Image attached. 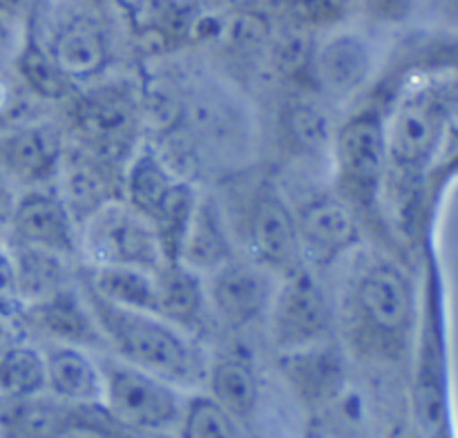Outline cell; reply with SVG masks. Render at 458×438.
Instances as JSON below:
<instances>
[{"label": "cell", "mask_w": 458, "mask_h": 438, "mask_svg": "<svg viewBox=\"0 0 458 438\" xmlns=\"http://www.w3.org/2000/svg\"><path fill=\"white\" fill-rule=\"evenodd\" d=\"M94 322L121 358L165 383H195L204 375V358L192 333L150 311L116 307L85 289Z\"/></svg>", "instance_id": "cell-1"}, {"label": "cell", "mask_w": 458, "mask_h": 438, "mask_svg": "<svg viewBox=\"0 0 458 438\" xmlns=\"http://www.w3.org/2000/svg\"><path fill=\"white\" fill-rule=\"evenodd\" d=\"M123 190L125 204L157 231L168 262L177 259L183 231L195 208V190L152 150L132 156L123 177Z\"/></svg>", "instance_id": "cell-2"}, {"label": "cell", "mask_w": 458, "mask_h": 438, "mask_svg": "<svg viewBox=\"0 0 458 438\" xmlns=\"http://www.w3.org/2000/svg\"><path fill=\"white\" fill-rule=\"evenodd\" d=\"M81 248L89 266L116 264L157 273L168 262L155 228L123 199L106 204L81 226Z\"/></svg>", "instance_id": "cell-3"}, {"label": "cell", "mask_w": 458, "mask_h": 438, "mask_svg": "<svg viewBox=\"0 0 458 438\" xmlns=\"http://www.w3.org/2000/svg\"><path fill=\"white\" fill-rule=\"evenodd\" d=\"M72 123L85 150L116 164L130 155L141 130L139 94L130 85H98L72 97Z\"/></svg>", "instance_id": "cell-4"}, {"label": "cell", "mask_w": 458, "mask_h": 438, "mask_svg": "<svg viewBox=\"0 0 458 438\" xmlns=\"http://www.w3.org/2000/svg\"><path fill=\"white\" fill-rule=\"evenodd\" d=\"M268 313L273 340L277 349L286 353L318 344L331 324L329 299L307 268L282 277Z\"/></svg>", "instance_id": "cell-5"}, {"label": "cell", "mask_w": 458, "mask_h": 438, "mask_svg": "<svg viewBox=\"0 0 458 438\" xmlns=\"http://www.w3.org/2000/svg\"><path fill=\"white\" fill-rule=\"evenodd\" d=\"M249 241L253 262L273 275L286 277L304 268L298 217L273 181L259 186L249 217Z\"/></svg>", "instance_id": "cell-6"}, {"label": "cell", "mask_w": 458, "mask_h": 438, "mask_svg": "<svg viewBox=\"0 0 458 438\" xmlns=\"http://www.w3.org/2000/svg\"><path fill=\"white\" fill-rule=\"evenodd\" d=\"M445 123V98L437 89H419L394 110L387 134V165L401 173H416L434 155Z\"/></svg>", "instance_id": "cell-7"}, {"label": "cell", "mask_w": 458, "mask_h": 438, "mask_svg": "<svg viewBox=\"0 0 458 438\" xmlns=\"http://www.w3.org/2000/svg\"><path fill=\"white\" fill-rule=\"evenodd\" d=\"M103 398L121 423L134 427H164L177 416V398L165 380L130 362L103 369Z\"/></svg>", "instance_id": "cell-8"}, {"label": "cell", "mask_w": 458, "mask_h": 438, "mask_svg": "<svg viewBox=\"0 0 458 438\" xmlns=\"http://www.w3.org/2000/svg\"><path fill=\"white\" fill-rule=\"evenodd\" d=\"M208 302L215 316L233 331H240L258 322L271 307L277 286L273 273L258 262L228 259L210 273Z\"/></svg>", "instance_id": "cell-9"}, {"label": "cell", "mask_w": 458, "mask_h": 438, "mask_svg": "<svg viewBox=\"0 0 458 438\" xmlns=\"http://www.w3.org/2000/svg\"><path fill=\"white\" fill-rule=\"evenodd\" d=\"M76 228L79 226L67 213L56 190L31 188L16 199L9 240L12 244L36 246L63 257H72L79 248Z\"/></svg>", "instance_id": "cell-10"}, {"label": "cell", "mask_w": 458, "mask_h": 438, "mask_svg": "<svg viewBox=\"0 0 458 438\" xmlns=\"http://www.w3.org/2000/svg\"><path fill=\"white\" fill-rule=\"evenodd\" d=\"M334 146L344 183L360 195H371L389 168L385 121L374 112L353 116L335 134Z\"/></svg>", "instance_id": "cell-11"}, {"label": "cell", "mask_w": 458, "mask_h": 438, "mask_svg": "<svg viewBox=\"0 0 458 438\" xmlns=\"http://www.w3.org/2000/svg\"><path fill=\"white\" fill-rule=\"evenodd\" d=\"M112 161L85 150L83 146L63 150L61 165H58V197L65 204L76 226H83L98 208L110 201L121 199L116 195Z\"/></svg>", "instance_id": "cell-12"}, {"label": "cell", "mask_w": 458, "mask_h": 438, "mask_svg": "<svg viewBox=\"0 0 458 438\" xmlns=\"http://www.w3.org/2000/svg\"><path fill=\"white\" fill-rule=\"evenodd\" d=\"M63 150L65 143L54 125H21L0 137V170L25 186H40L56 177Z\"/></svg>", "instance_id": "cell-13"}, {"label": "cell", "mask_w": 458, "mask_h": 438, "mask_svg": "<svg viewBox=\"0 0 458 438\" xmlns=\"http://www.w3.org/2000/svg\"><path fill=\"white\" fill-rule=\"evenodd\" d=\"M356 304L367 324L385 335H398L411 320L410 280L394 264L380 262L367 268L356 286Z\"/></svg>", "instance_id": "cell-14"}, {"label": "cell", "mask_w": 458, "mask_h": 438, "mask_svg": "<svg viewBox=\"0 0 458 438\" xmlns=\"http://www.w3.org/2000/svg\"><path fill=\"white\" fill-rule=\"evenodd\" d=\"M298 231L304 255L322 264L347 253L360 237L352 208L335 197L309 201L298 215Z\"/></svg>", "instance_id": "cell-15"}, {"label": "cell", "mask_w": 458, "mask_h": 438, "mask_svg": "<svg viewBox=\"0 0 458 438\" xmlns=\"http://www.w3.org/2000/svg\"><path fill=\"white\" fill-rule=\"evenodd\" d=\"M21 320H25L27 324H31V329L40 331L56 344L89 347L103 340L85 298L70 286L43 302L22 308Z\"/></svg>", "instance_id": "cell-16"}, {"label": "cell", "mask_w": 458, "mask_h": 438, "mask_svg": "<svg viewBox=\"0 0 458 438\" xmlns=\"http://www.w3.org/2000/svg\"><path fill=\"white\" fill-rule=\"evenodd\" d=\"M177 259L197 273H213L233 259L231 232L222 208L213 197H197L179 244Z\"/></svg>", "instance_id": "cell-17"}, {"label": "cell", "mask_w": 458, "mask_h": 438, "mask_svg": "<svg viewBox=\"0 0 458 438\" xmlns=\"http://www.w3.org/2000/svg\"><path fill=\"white\" fill-rule=\"evenodd\" d=\"M155 284L157 316L188 333L204 324L210 302L201 273L179 259H173L155 273Z\"/></svg>", "instance_id": "cell-18"}, {"label": "cell", "mask_w": 458, "mask_h": 438, "mask_svg": "<svg viewBox=\"0 0 458 438\" xmlns=\"http://www.w3.org/2000/svg\"><path fill=\"white\" fill-rule=\"evenodd\" d=\"M318 83L334 98H347L367 83L371 72L369 45L358 34L331 36L313 56Z\"/></svg>", "instance_id": "cell-19"}, {"label": "cell", "mask_w": 458, "mask_h": 438, "mask_svg": "<svg viewBox=\"0 0 458 438\" xmlns=\"http://www.w3.org/2000/svg\"><path fill=\"white\" fill-rule=\"evenodd\" d=\"M85 289L116 307L157 313L155 273L143 268L85 264Z\"/></svg>", "instance_id": "cell-20"}, {"label": "cell", "mask_w": 458, "mask_h": 438, "mask_svg": "<svg viewBox=\"0 0 458 438\" xmlns=\"http://www.w3.org/2000/svg\"><path fill=\"white\" fill-rule=\"evenodd\" d=\"M49 54L72 80H92L107 63V40L97 25L70 22L49 45Z\"/></svg>", "instance_id": "cell-21"}, {"label": "cell", "mask_w": 458, "mask_h": 438, "mask_svg": "<svg viewBox=\"0 0 458 438\" xmlns=\"http://www.w3.org/2000/svg\"><path fill=\"white\" fill-rule=\"evenodd\" d=\"M9 259H12L22 308L30 307V304L43 302V299L52 298L58 291L65 289V286H70L67 284V257H63V255L36 248V246L13 244Z\"/></svg>", "instance_id": "cell-22"}, {"label": "cell", "mask_w": 458, "mask_h": 438, "mask_svg": "<svg viewBox=\"0 0 458 438\" xmlns=\"http://www.w3.org/2000/svg\"><path fill=\"white\" fill-rule=\"evenodd\" d=\"M47 384L67 400L94 402L103 398V374L92 358L74 344H56L45 356Z\"/></svg>", "instance_id": "cell-23"}, {"label": "cell", "mask_w": 458, "mask_h": 438, "mask_svg": "<svg viewBox=\"0 0 458 438\" xmlns=\"http://www.w3.org/2000/svg\"><path fill=\"white\" fill-rule=\"evenodd\" d=\"M18 80L27 92L43 101H67L74 97V80L63 74L49 49L38 43L34 34L27 36L16 56Z\"/></svg>", "instance_id": "cell-24"}, {"label": "cell", "mask_w": 458, "mask_h": 438, "mask_svg": "<svg viewBox=\"0 0 458 438\" xmlns=\"http://www.w3.org/2000/svg\"><path fill=\"white\" fill-rule=\"evenodd\" d=\"M282 130L291 146L298 152L320 155L334 143L329 116L316 103L304 98H291L282 112Z\"/></svg>", "instance_id": "cell-25"}, {"label": "cell", "mask_w": 458, "mask_h": 438, "mask_svg": "<svg viewBox=\"0 0 458 438\" xmlns=\"http://www.w3.org/2000/svg\"><path fill=\"white\" fill-rule=\"evenodd\" d=\"M61 423L58 407L34 396L12 398L0 409V432L4 438H54Z\"/></svg>", "instance_id": "cell-26"}, {"label": "cell", "mask_w": 458, "mask_h": 438, "mask_svg": "<svg viewBox=\"0 0 458 438\" xmlns=\"http://www.w3.org/2000/svg\"><path fill=\"white\" fill-rule=\"evenodd\" d=\"M215 400L231 416H246L258 402V380L242 358H224L210 375Z\"/></svg>", "instance_id": "cell-27"}, {"label": "cell", "mask_w": 458, "mask_h": 438, "mask_svg": "<svg viewBox=\"0 0 458 438\" xmlns=\"http://www.w3.org/2000/svg\"><path fill=\"white\" fill-rule=\"evenodd\" d=\"M47 384L45 356L16 342L0 351V389L12 398L34 396Z\"/></svg>", "instance_id": "cell-28"}, {"label": "cell", "mask_w": 458, "mask_h": 438, "mask_svg": "<svg viewBox=\"0 0 458 438\" xmlns=\"http://www.w3.org/2000/svg\"><path fill=\"white\" fill-rule=\"evenodd\" d=\"M139 105H141V123L170 132L179 125V121L186 119V98L179 94L177 85L170 80L157 79L155 83L143 94H139Z\"/></svg>", "instance_id": "cell-29"}, {"label": "cell", "mask_w": 458, "mask_h": 438, "mask_svg": "<svg viewBox=\"0 0 458 438\" xmlns=\"http://www.w3.org/2000/svg\"><path fill=\"white\" fill-rule=\"evenodd\" d=\"M219 38L224 40L226 49L240 56H253L259 54L271 43V25L267 16L250 9H240L233 13L222 25Z\"/></svg>", "instance_id": "cell-30"}, {"label": "cell", "mask_w": 458, "mask_h": 438, "mask_svg": "<svg viewBox=\"0 0 458 438\" xmlns=\"http://www.w3.org/2000/svg\"><path fill=\"white\" fill-rule=\"evenodd\" d=\"M268 47H271L273 70L282 79L289 80L302 76L313 65V56H316L311 36L302 27H293V29H286L277 38H271Z\"/></svg>", "instance_id": "cell-31"}, {"label": "cell", "mask_w": 458, "mask_h": 438, "mask_svg": "<svg viewBox=\"0 0 458 438\" xmlns=\"http://www.w3.org/2000/svg\"><path fill=\"white\" fill-rule=\"evenodd\" d=\"M183 438H237V429L231 414L215 398H199L188 409Z\"/></svg>", "instance_id": "cell-32"}, {"label": "cell", "mask_w": 458, "mask_h": 438, "mask_svg": "<svg viewBox=\"0 0 458 438\" xmlns=\"http://www.w3.org/2000/svg\"><path fill=\"white\" fill-rule=\"evenodd\" d=\"M420 3L423 0H362V12L383 25H401L414 16Z\"/></svg>", "instance_id": "cell-33"}, {"label": "cell", "mask_w": 458, "mask_h": 438, "mask_svg": "<svg viewBox=\"0 0 458 438\" xmlns=\"http://www.w3.org/2000/svg\"><path fill=\"white\" fill-rule=\"evenodd\" d=\"M344 0H291V16L298 25H322L340 16Z\"/></svg>", "instance_id": "cell-34"}, {"label": "cell", "mask_w": 458, "mask_h": 438, "mask_svg": "<svg viewBox=\"0 0 458 438\" xmlns=\"http://www.w3.org/2000/svg\"><path fill=\"white\" fill-rule=\"evenodd\" d=\"M0 311L9 313L12 317L21 320L22 302L18 298L16 277H13V266L9 255L0 253Z\"/></svg>", "instance_id": "cell-35"}, {"label": "cell", "mask_w": 458, "mask_h": 438, "mask_svg": "<svg viewBox=\"0 0 458 438\" xmlns=\"http://www.w3.org/2000/svg\"><path fill=\"white\" fill-rule=\"evenodd\" d=\"M25 85L18 79H9V76L0 74V123L9 119H16L25 105V94H22Z\"/></svg>", "instance_id": "cell-36"}, {"label": "cell", "mask_w": 458, "mask_h": 438, "mask_svg": "<svg viewBox=\"0 0 458 438\" xmlns=\"http://www.w3.org/2000/svg\"><path fill=\"white\" fill-rule=\"evenodd\" d=\"M54 438H112V436L92 423H83V420H63L61 427H58L56 434H54Z\"/></svg>", "instance_id": "cell-37"}, {"label": "cell", "mask_w": 458, "mask_h": 438, "mask_svg": "<svg viewBox=\"0 0 458 438\" xmlns=\"http://www.w3.org/2000/svg\"><path fill=\"white\" fill-rule=\"evenodd\" d=\"M13 206H16V195L12 188L7 186L3 177H0V241L9 237V226H12Z\"/></svg>", "instance_id": "cell-38"}, {"label": "cell", "mask_w": 458, "mask_h": 438, "mask_svg": "<svg viewBox=\"0 0 458 438\" xmlns=\"http://www.w3.org/2000/svg\"><path fill=\"white\" fill-rule=\"evenodd\" d=\"M18 317H12L9 313L0 311V351H4L12 344L21 342V335H18Z\"/></svg>", "instance_id": "cell-39"}, {"label": "cell", "mask_w": 458, "mask_h": 438, "mask_svg": "<svg viewBox=\"0 0 458 438\" xmlns=\"http://www.w3.org/2000/svg\"><path fill=\"white\" fill-rule=\"evenodd\" d=\"M12 47H13L12 27L4 22V18H0V63L12 54Z\"/></svg>", "instance_id": "cell-40"}, {"label": "cell", "mask_w": 458, "mask_h": 438, "mask_svg": "<svg viewBox=\"0 0 458 438\" xmlns=\"http://www.w3.org/2000/svg\"><path fill=\"white\" fill-rule=\"evenodd\" d=\"M155 3L157 0H119V4H123L128 12L137 13V16L143 12H150V9L155 7Z\"/></svg>", "instance_id": "cell-41"}, {"label": "cell", "mask_w": 458, "mask_h": 438, "mask_svg": "<svg viewBox=\"0 0 458 438\" xmlns=\"http://www.w3.org/2000/svg\"><path fill=\"white\" fill-rule=\"evenodd\" d=\"M25 4L27 0H0V13L3 16H16Z\"/></svg>", "instance_id": "cell-42"}, {"label": "cell", "mask_w": 458, "mask_h": 438, "mask_svg": "<svg viewBox=\"0 0 458 438\" xmlns=\"http://www.w3.org/2000/svg\"><path fill=\"white\" fill-rule=\"evenodd\" d=\"M438 3L450 21H458V0H438Z\"/></svg>", "instance_id": "cell-43"}, {"label": "cell", "mask_w": 458, "mask_h": 438, "mask_svg": "<svg viewBox=\"0 0 458 438\" xmlns=\"http://www.w3.org/2000/svg\"><path fill=\"white\" fill-rule=\"evenodd\" d=\"M228 4H235V7H249V4L258 3V0H226Z\"/></svg>", "instance_id": "cell-44"}]
</instances>
